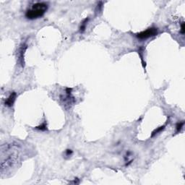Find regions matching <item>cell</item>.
<instances>
[{
  "label": "cell",
  "instance_id": "cell-1",
  "mask_svg": "<svg viewBox=\"0 0 185 185\" xmlns=\"http://www.w3.org/2000/svg\"><path fill=\"white\" fill-rule=\"evenodd\" d=\"M48 8H49L48 3L38 1L32 4L31 7L27 9L25 16L27 19L31 20L41 18L47 12Z\"/></svg>",
  "mask_w": 185,
  "mask_h": 185
},
{
  "label": "cell",
  "instance_id": "cell-2",
  "mask_svg": "<svg viewBox=\"0 0 185 185\" xmlns=\"http://www.w3.org/2000/svg\"><path fill=\"white\" fill-rule=\"evenodd\" d=\"M72 88L71 87H66L65 88V95H60V100L65 106V108H70L72 106L75 104V99L74 97L72 95Z\"/></svg>",
  "mask_w": 185,
  "mask_h": 185
},
{
  "label": "cell",
  "instance_id": "cell-3",
  "mask_svg": "<svg viewBox=\"0 0 185 185\" xmlns=\"http://www.w3.org/2000/svg\"><path fill=\"white\" fill-rule=\"evenodd\" d=\"M28 44L26 42H23L19 46L18 49L17 50V62L21 67H24L25 66V54L26 50L28 49Z\"/></svg>",
  "mask_w": 185,
  "mask_h": 185
},
{
  "label": "cell",
  "instance_id": "cell-4",
  "mask_svg": "<svg viewBox=\"0 0 185 185\" xmlns=\"http://www.w3.org/2000/svg\"><path fill=\"white\" fill-rule=\"evenodd\" d=\"M158 35V28L151 27V28H148L146 31H143L140 33L135 34V36L140 40H146L150 38L154 37V36Z\"/></svg>",
  "mask_w": 185,
  "mask_h": 185
},
{
  "label": "cell",
  "instance_id": "cell-5",
  "mask_svg": "<svg viewBox=\"0 0 185 185\" xmlns=\"http://www.w3.org/2000/svg\"><path fill=\"white\" fill-rule=\"evenodd\" d=\"M16 162V156L14 153L9 155L7 158H6L5 159L2 160L1 163V172H3V171L4 169H7L11 168L12 166L15 164Z\"/></svg>",
  "mask_w": 185,
  "mask_h": 185
},
{
  "label": "cell",
  "instance_id": "cell-6",
  "mask_svg": "<svg viewBox=\"0 0 185 185\" xmlns=\"http://www.w3.org/2000/svg\"><path fill=\"white\" fill-rule=\"evenodd\" d=\"M16 98H17V93H16V92H11L9 96L4 100V106H7L8 108L12 107L14 106V103H15Z\"/></svg>",
  "mask_w": 185,
  "mask_h": 185
},
{
  "label": "cell",
  "instance_id": "cell-7",
  "mask_svg": "<svg viewBox=\"0 0 185 185\" xmlns=\"http://www.w3.org/2000/svg\"><path fill=\"white\" fill-rule=\"evenodd\" d=\"M169 123V119L168 120L166 121V123L164 124L163 125L160 126V127H158V128L155 129V130H153V131L152 132V133H151V138H154V137L156 136V135H157L158 134L161 133V132L163 131V130L164 129L166 128V126L168 125Z\"/></svg>",
  "mask_w": 185,
  "mask_h": 185
},
{
  "label": "cell",
  "instance_id": "cell-8",
  "mask_svg": "<svg viewBox=\"0 0 185 185\" xmlns=\"http://www.w3.org/2000/svg\"><path fill=\"white\" fill-rule=\"evenodd\" d=\"M89 21V17H86V18L84 19L82 22H81L80 25L79 27V32L80 33H83L85 31L86 28H87V23Z\"/></svg>",
  "mask_w": 185,
  "mask_h": 185
},
{
  "label": "cell",
  "instance_id": "cell-9",
  "mask_svg": "<svg viewBox=\"0 0 185 185\" xmlns=\"http://www.w3.org/2000/svg\"><path fill=\"white\" fill-rule=\"evenodd\" d=\"M35 130H38V131H41V132L48 131V126H47V122H46V120L44 121V122H42L41 124H39V126H36V127H35Z\"/></svg>",
  "mask_w": 185,
  "mask_h": 185
},
{
  "label": "cell",
  "instance_id": "cell-10",
  "mask_svg": "<svg viewBox=\"0 0 185 185\" xmlns=\"http://www.w3.org/2000/svg\"><path fill=\"white\" fill-rule=\"evenodd\" d=\"M184 121H181V122H178V123L176 124V127H175V134H179V132H181L183 127H184Z\"/></svg>",
  "mask_w": 185,
  "mask_h": 185
},
{
  "label": "cell",
  "instance_id": "cell-11",
  "mask_svg": "<svg viewBox=\"0 0 185 185\" xmlns=\"http://www.w3.org/2000/svg\"><path fill=\"white\" fill-rule=\"evenodd\" d=\"M72 154H73V151H72L71 149H67L66 151H65V157L70 158V157H71L72 156Z\"/></svg>",
  "mask_w": 185,
  "mask_h": 185
},
{
  "label": "cell",
  "instance_id": "cell-12",
  "mask_svg": "<svg viewBox=\"0 0 185 185\" xmlns=\"http://www.w3.org/2000/svg\"><path fill=\"white\" fill-rule=\"evenodd\" d=\"M103 2H102V1H99V2L98 3V5H97V7H96V9H97V11H98V12L101 11L102 7H103Z\"/></svg>",
  "mask_w": 185,
  "mask_h": 185
},
{
  "label": "cell",
  "instance_id": "cell-13",
  "mask_svg": "<svg viewBox=\"0 0 185 185\" xmlns=\"http://www.w3.org/2000/svg\"><path fill=\"white\" fill-rule=\"evenodd\" d=\"M180 33H181L182 35H184L185 32V26H184V22H182L181 24V29H180Z\"/></svg>",
  "mask_w": 185,
  "mask_h": 185
}]
</instances>
